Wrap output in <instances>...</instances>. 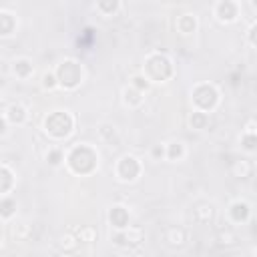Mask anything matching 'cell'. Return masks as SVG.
<instances>
[{
    "label": "cell",
    "mask_w": 257,
    "mask_h": 257,
    "mask_svg": "<svg viewBox=\"0 0 257 257\" xmlns=\"http://www.w3.org/2000/svg\"><path fill=\"white\" fill-rule=\"evenodd\" d=\"M16 30H18V16L8 8H0V36L10 38L16 34Z\"/></svg>",
    "instance_id": "cell-15"
},
{
    "label": "cell",
    "mask_w": 257,
    "mask_h": 257,
    "mask_svg": "<svg viewBox=\"0 0 257 257\" xmlns=\"http://www.w3.org/2000/svg\"><path fill=\"white\" fill-rule=\"evenodd\" d=\"M76 131V116L68 108H52L42 118V133L52 143L68 141Z\"/></svg>",
    "instance_id": "cell-2"
},
{
    "label": "cell",
    "mask_w": 257,
    "mask_h": 257,
    "mask_svg": "<svg viewBox=\"0 0 257 257\" xmlns=\"http://www.w3.org/2000/svg\"><path fill=\"white\" fill-rule=\"evenodd\" d=\"M219 243L225 247H231L237 243V233L235 231H221L219 233Z\"/></svg>",
    "instance_id": "cell-33"
},
{
    "label": "cell",
    "mask_w": 257,
    "mask_h": 257,
    "mask_svg": "<svg viewBox=\"0 0 257 257\" xmlns=\"http://www.w3.org/2000/svg\"><path fill=\"white\" fill-rule=\"evenodd\" d=\"M149 155L153 161H167V143H155L149 149Z\"/></svg>",
    "instance_id": "cell-31"
},
{
    "label": "cell",
    "mask_w": 257,
    "mask_h": 257,
    "mask_svg": "<svg viewBox=\"0 0 257 257\" xmlns=\"http://www.w3.org/2000/svg\"><path fill=\"white\" fill-rule=\"evenodd\" d=\"M251 6H253V8H257V2H251Z\"/></svg>",
    "instance_id": "cell-37"
},
{
    "label": "cell",
    "mask_w": 257,
    "mask_h": 257,
    "mask_svg": "<svg viewBox=\"0 0 257 257\" xmlns=\"http://www.w3.org/2000/svg\"><path fill=\"white\" fill-rule=\"evenodd\" d=\"M165 241L171 245V247H183L185 241H187V231L179 225H173L165 231Z\"/></svg>",
    "instance_id": "cell-24"
},
{
    "label": "cell",
    "mask_w": 257,
    "mask_h": 257,
    "mask_svg": "<svg viewBox=\"0 0 257 257\" xmlns=\"http://www.w3.org/2000/svg\"><path fill=\"white\" fill-rule=\"evenodd\" d=\"M215 217V207L211 203H199L193 207V219L199 223V225H207L211 219Z\"/></svg>",
    "instance_id": "cell-23"
},
{
    "label": "cell",
    "mask_w": 257,
    "mask_h": 257,
    "mask_svg": "<svg viewBox=\"0 0 257 257\" xmlns=\"http://www.w3.org/2000/svg\"><path fill=\"white\" fill-rule=\"evenodd\" d=\"M78 245H80V241H78L76 233H64V235L60 237V241H58L60 251H62V253H66V255L76 253V251H78Z\"/></svg>",
    "instance_id": "cell-26"
},
{
    "label": "cell",
    "mask_w": 257,
    "mask_h": 257,
    "mask_svg": "<svg viewBox=\"0 0 257 257\" xmlns=\"http://www.w3.org/2000/svg\"><path fill=\"white\" fill-rule=\"evenodd\" d=\"M139 72L151 84H165L175 76V60L163 50H151L145 54Z\"/></svg>",
    "instance_id": "cell-3"
},
{
    "label": "cell",
    "mask_w": 257,
    "mask_h": 257,
    "mask_svg": "<svg viewBox=\"0 0 257 257\" xmlns=\"http://www.w3.org/2000/svg\"><path fill=\"white\" fill-rule=\"evenodd\" d=\"M120 100H122V104H124L128 110H135V108L143 106V102H145V92H141V90H137L135 86L126 84V86L120 90Z\"/></svg>",
    "instance_id": "cell-16"
},
{
    "label": "cell",
    "mask_w": 257,
    "mask_h": 257,
    "mask_svg": "<svg viewBox=\"0 0 257 257\" xmlns=\"http://www.w3.org/2000/svg\"><path fill=\"white\" fill-rule=\"evenodd\" d=\"M237 143H239V149H241L245 155H255V153H257V135L241 131Z\"/></svg>",
    "instance_id": "cell-25"
},
{
    "label": "cell",
    "mask_w": 257,
    "mask_h": 257,
    "mask_svg": "<svg viewBox=\"0 0 257 257\" xmlns=\"http://www.w3.org/2000/svg\"><path fill=\"white\" fill-rule=\"evenodd\" d=\"M110 241L116 245V247H122V249H131V247H137L145 241V233L141 227L137 225H131L128 229H122V231H112L110 233Z\"/></svg>",
    "instance_id": "cell-8"
},
{
    "label": "cell",
    "mask_w": 257,
    "mask_h": 257,
    "mask_svg": "<svg viewBox=\"0 0 257 257\" xmlns=\"http://www.w3.org/2000/svg\"><path fill=\"white\" fill-rule=\"evenodd\" d=\"M94 10L102 18H112L122 10V2L120 0H98V2H94Z\"/></svg>",
    "instance_id": "cell-17"
},
{
    "label": "cell",
    "mask_w": 257,
    "mask_h": 257,
    "mask_svg": "<svg viewBox=\"0 0 257 257\" xmlns=\"http://www.w3.org/2000/svg\"><path fill=\"white\" fill-rule=\"evenodd\" d=\"M253 257H257V245H255V249H253Z\"/></svg>",
    "instance_id": "cell-36"
},
{
    "label": "cell",
    "mask_w": 257,
    "mask_h": 257,
    "mask_svg": "<svg viewBox=\"0 0 257 257\" xmlns=\"http://www.w3.org/2000/svg\"><path fill=\"white\" fill-rule=\"evenodd\" d=\"M64 157H66V151L58 145H48V149L44 151V161L48 167L52 169H58L64 165Z\"/></svg>",
    "instance_id": "cell-20"
},
{
    "label": "cell",
    "mask_w": 257,
    "mask_h": 257,
    "mask_svg": "<svg viewBox=\"0 0 257 257\" xmlns=\"http://www.w3.org/2000/svg\"><path fill=\"white\" fill-rule=\"evenodd\" d=\"M16 209H18V201H16V197H12V195H4V197H0V221H2L4 225L16 215Z\"/></svg>",
    "instance_id": "cell-22"
},
{
    "label": "cell",
    "mask_w": 257,
    "mask_h": 257,
    "mask_svg": "<svg viewBox=\"0 0 257 257\" xmlns=\"http://www.w3.org/2000/svg\"><path fill=\"white\" fill-rule=\"evenodd\" d=\"M209 122H211V114L203 112V110H191L189 116H187V124L191 131H207L209 128Z\"/></svg>",
    "instance_id": "cell-18"
},
{
    "label": "cell",
    "mask_w": 257,
    "mask_h": 257,
    "mask_svg": "<svg viewBox=\"0 0 257 257\" xmlns=\"http://www.w3.org/2000/svg\"><path fill=\"white\" fill-rule=\"evenodd\" d=\"M106 221L110 225L112 231H122V229H128L131 227V209L122 203H114L108 207V213H106Z\"/></svg>",
    "instance_id": "cell-10"
},
{
    "label": "cell",
    "mask_w": 257,
    "mask_h": 257,
    "mask_svg": "<svg viewBox=\"0 0 257 257\" xmlns=\"http://www.w3.org/2000/svg\"><path fill=\"white\" fill-rule=\"evenodd\" d=\"M16 181H18L16 171L4 161V163L0 165V197L12 195V191H14V187H16Z\"/></svg>",
    "instance_id": "cell-14"
},
{
    "label": "cell",
    "mask_w": 257,
    "mask_h": 257,
    "mask_svg": "<svg viewBox=\"0 0 257 257\" xmlns=\"http://www.w3.org/2000/svg\"><path fill=\"white\" fill-rule=\"evenodd\" d=\"M96 131H98V137H100L102 141H106V143L118 141V131H116V126L110 124V122H100V124L96 126Z\"/></svg>",
    "instance_id": "cell-28"
},
{
    "label": "cell",
    "mask_w": 257,
    "mask_h": 257,
    "mask_svg": "<svg viewBox=\"0 0 257 257\" xmlns=\"http://www.w3.org/2000/svg\"><path fill=\"white\" fill-rule=\"evenodd\" d=\"M76 237H78L80 243H92V241H96L98 233H96V229H94L92 225H82V227L76 231Z\"/></svg>",
    "instance_id": "cell-29"
},
{
    "label": "cell",
    "mask_w": 257,
    "mask_h": 257,
    "mask_svg": "<svg viewBox=\"0 0 257 257\" xmlns=\"http://www.w3.org/2000/svg\"><path fill=\"white\" fill-rule=\"evenodd\" d=\"M2 116L10 122V126H22V124L28 122L30 112H28V106L24 102L14 100V102H10V104H6L2 108Z\"/></svg>",
    "instance_id": "cell-11"
},
{
    "label": "cell",
    "mask_w": 257,
    "mask_h": 257,
    "mask_svg": "<svg viewBox=\"0 0 257 257\" xmlns=\"http://www.w3.org/2000/svg\"><path fill=\"white\" fill-rule=\"evenodd\" d=\"M40 86H42V90H48V92L58 90V78H56L54 68H48V70L42 72V76H40Z\"/></svg>",
    "instance_id": "cell-27"
},
{
    "label": "cell",
    "mask_w": 257,
    "mask_h": 257,
    "mask_svg": "<svg viewBox=\"0 0 257 257\" xmlns=\"http://www.w3.org/2000/svg\"><path fill=\"white\" fill-rule=\"evenodd\" d=\"M54 72H56V78H58V88L64 90V92L78 90L82 86L84 78H86L84 64L78 58H72V56H66V58L58 60L54 64Z\"/></svg>",
    "instance_id": "cell-4"
},
{
    "label": "cell",
    "mask_w": 257,
    "mask_h": 257,
    "mask_svg": "<svg viewBox=\"0 0 257 257\" xmlns=\"http://www.w3.org/2000/svg\"><path fill=\"white\" fill-rule=\"evenodd\" d=\"M100 153L90 143H74L66 149L64 167L74 177H90L98 171Z\"/></svg>",
    "instance_id": "cell-1"
},
{
    "label": "cell",
    "mask_w": 257,
    "mask_h": 257,
    "mask_svg": "<svg viewBox=\"0 0 257 257\" xmlns=\"http://www.w3.org/2000/svg\"><path fill=\"white\" fill-rule=\"evenodd\" d=\"M175 30L181 36H193L199 30V16L195 12H181V14H177Z\"/></svg>",
    "instance_id": "cell-13"
},
{
    "label": "cell",
    "mask_w": 257,
    "mask_h": 257,
    "mask_svg": "<svg viewBox=\"0 0 257 257\" xmlns=\"http://www.w3.org/2000/svg\"><path fill=\"white\" fill-rule=\"evenodd\" d=\"M34 62L30 56H14L10 60V72L16 80H30L34 76Z\"/></svg>",
    "instance_id": "cell-12"
},
{
    "label": "cell",
    "mask_w": 257,
    "mask_h": 257,
    "mask_svg": "<svg viewBox=\"0 0 257 257\" xmlns=\"http://www.w3.org/2000/svg\"><path fill=\"white\" fill-rule=\"evenodd\" d=\"M221 98H223L221 88L215 82H209V80H199L189 90L191 106L195 110H203L207 114H211V112H215L219 108Z\"/></svg>",
    "instance_id": "cell-5"
},
{
    "label": "cell",
    "mask_w": 257,
    "mask_h": 257,
    "mask_svg": "<svg viewBox=\"0 0 257 257\" xmlns=\"http://www.w3.org/2000/svg\"><path fill=\"white\" fill-rule=\"evenodd\" d=\"M50 257H70V255H66V253H62V251H58V253H52Z\"/></svg>",
    "instance_id": "cell-35"
},
{
    "label": "cell",
    "mask_w": 257,
    "mask_h": 257,
    "mask_svg": "<svg viewBox=\"0 0 257 257\" xmlns=\"http://www.w3.org/2000/svg\"><path fill=\"white\" fill-rule=\"evenodd\" d=\"M128 84H131V86H135L137 90L145 92V94H147V92L151 90V86H153V84H151V82H149V80H147V78H145L141 72H135V74L128 78Z\"/></svg>",
    "instance_id": "cell-30"
},
{
    "label": "cell",
    "mask_w": 257,
    "mask_h": 257,
    "mask_svg": "<svg viewBox=\"0 0 257 257\" xmlns=\"http://www.w3.org/2000/svg\"><path fill=\"white\" fill-rule=\"evenodd\" d=\"M213 16L221 24H235L241 18V2H237V0H217L213 4Z\"/></svg>",
    "instance_id": "cell-7"
},
{
    "label": "cell",
    "mask_w": 257,
    "mask_h": 257,
    "mask_svg": "<svg viewBox=\"0 0 257 257\" xmlns=\"http://www.w3.org/2000/svg\"><path fill=\"white\" fill-rule=\"evenodd\" d=\"M245 40H247V44H251L253 48H257V20H253V22L247 26V30H245Z\"/></svg>",
    "instance_id": "cell-32"
},
{
    "label": "cell",
    "mask_w": 257,
    "mask_h": 257,
    "mask_svg": "<svg viewBox=\"0 0 257 257\" xmlns=\"http://www.w3.org/2000/svg\"><path fill=\"white\" fill-rule=\"evenodd\" d=\"M185 157H187V145L183 141L173 139L167 143V161L169 163H181V161H185Z\"/></svg>",
    "instance_id": "cell-19"
},
{
    "label": "cell",
    "mask_w": 257,
    "mask_h": 257,
    "mask_svg": "<svg viewBox=\"0 0 257 257\" xmlns=\"http://www.w3.org/2000/svg\"><path fill=\"white\" fill-rule=\"evenodd\" d=\"M253 171H255V165H253V161L247 159V157L237 159V161L231 163V175L237 177V179H247V177L253 175Z\"/></svg>",
    "instance_id": "cell-21"
},
{
    "label": "cell",
    "mask_w": 257,
    "mask_h": 257,
    "mask_svg": "<svg viewBox=\"0 0 257 257\" xmlns=\"http://www.w3.org/2000/svg\"><path fill=\"white\" fill-rule=\"evenodd\" d=\"M253 217V209L245 199H233L227 207V219L233 225H245Z\"/></svg>",
    "instance_id": "cell-9"
},
{
    "label": "cell",
    "mask_w": 257,
    "mask_h": 257,
    "mask_svg": "<svg viewBox=\"0 0 257 257\" xmlns=\"http://www.w3.org/2000/svg\"><path fill=\"white\" fill-rule=\"evenodd\" d=\"M114 179L118 183H124V185H133L137 183L141 177H143V171H145V165L143 161L133 155V153H124L120 155L116 161H114Z\"/></svg>",
    "instance_id": "cell-6"
},
{
    "label": "cell",
    "mask_w": 257,
    "mask_h": 257,
    "mask_svg": "<svg viewBox=\"0 0 257 257\" xmlns=\"http://www.w3.org/2000/svg\"><path fill=\"white\" fill-rule=\"evenodd\" d=\"M241 131L257 135V116H249V118H247V120L243 122V128H241Z\"/></svg>",
    "instance_id": "cell-34"
}]
</instances>
